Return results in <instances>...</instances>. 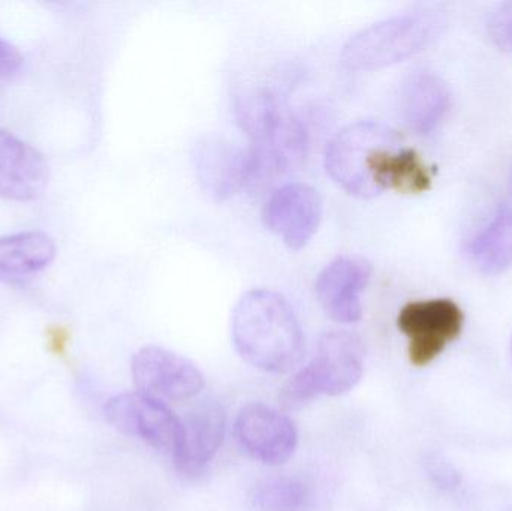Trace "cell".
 Here are the masks:
<instances>
[{
    "mask_svg": "<svg viewBox=\"0 0 512 511\" xmlns=\"http://www.w3.org/2000/svg\"><path fill=\"white\" fill-rule=\"evenodd\" d=\"M511 188H512V177H511Z\"/></svg>",
    "mask_w": 512,
    "mask_h": 511,
    "instance_id": "cell-22",
    "label": "cell"
},
{
    "mask_svg": "<svg viewBox=\"0 0 512 511\" xmlns=\"http://www.w3.org/2000/svg\"><path fill=\"white\" fill-rule=\"evenodd\" d=\"M234 434L248 455L271 467L285 464L298 444L297 428L292 420L256 402L240 410Z\"/></svg>",
    "mask_w": 512,
    "mask_h": 511,
    "instance_id": "cell-9",
    "label": "cell"
},
{
    "mask_svg": "<svg viewBox=\"0 0 512 511\" xmlns=\"http://www.w3.org/2000/svg\"><path fill=\"white\" fill-rule=\"evenodd\" d=\"M511 357H512V341H511Z\"/></svg>",
    "mask_w": 512,
    "mask_h": 511,
    "instance_id": "cell-21",
    "label": "cell"
},
{
    "mask_svg": "<svg viewBox=\"0 0 512 511\" xmlns=\"http://www.w3.org/2000/svg\"><path fill=\"white\" fill-rule=\"evenodd\" d=\"M138 392L159 401H188L204 387L203 372L180 354L161 347H144L132 359Z\"/></svg>",
    "mask_w": 512,
    "mask_h": 511,
    "instance_id": "cell-8",
    "label": "cell"
},
{
    "mask_svg": "<svg viewBox=\"0 0 512 511\" xmlns=\"http://www.w3.org/2000/svg\"><path fill=\"white\" fill-rule=\"evenodd\" d=\"M240 123L252 138L255 176L297 167L307 152V131L294 111L267 89L251 90L236 104Z\"/></svg>",
    "mask_w": 512,
    "mask_h": 511,
    "instance_id": "cell-3",
    "label": "cell"
},
{
    "mask_svg": "<svg viewBox=\"0 0 512 511\" xmlns=\"http://www.w3.org/2000/svg\"><path fill=\"white\" fill-rule=\"evenodd\" d=\"M465 314L454 300H414L400 309L397 326L408 338L409 360L417 368L430 365L459 338Z\"/></svg>",
    "mask_w": 512,
    "mask_h": 511,
    "instance_id": "cell-6",
    "label": "cell"
},
{
    "mask_svg": "<svg viewBox=\"0 0 512 511\" xmlns=\"http://www.w3.org/2000/svg\"><path fill=\"white\" fill-rule=\"evenodd\" d=\"M23 65V56L11 42L0 36V80L11 78Z\"/></svg>",
    "mask_w": 512,
    "mask_h": 511,
    "instance_id": "cell-20",
    "label": "cell"
},
{
    "mask_svg": "<svg viewBox=\"0 0 512 511\" xmlns=\"http://www.w3.org/2000/svg\"><path fill=\"white\" fill-rule=\"evenodd\" d=\"M445 23V15L438 9L397 12L349 36L340 59L354 69L391 65L429 45L438 38Z\"/></svg>",
    "mask_w": 512,
    "mask_h": 511,
    "instance_id": "cell-4",
    "label": "cell"
},
{
    "mask_svg": "<svg viewBox=\"0 0 512 511\" xmlns=\"http://www.w3.org/2000/svg\"><path fill=\"white\" fill-rule=\"evenodd\" d=\"M231 333L240 356L268 374H286L303 359L304 335L282 294L255 288L240 297Z\"/></svg>",
    "mask_w": 512,
    "mask_h": 511,
    "instance_id": "cell-2",
    "label": "cell"
},
{
    "mask_svg": "<svg viewBox=\"0 0 512 511\" xmlns=\"http://www.w3.org/2000/svg\"><path fill=\"white\" fill-rule=\"evenodd\" d=\"M487 27L490 38L501 50L512 51V2L499 3L490 12Z\"/></svg>",
    "mask_w": 512,
    "mask_h": 511,
    "instance_id": "cell-19",
    "label": "cell"
},
{
    "mask_svg": "<svg viewBox=\"0 0 512 511\" xmlns=\"http://www.w3.org/2000/svg\"><path fill=\"white\" fill-rule=\"evenodd\" d=\"M364 348L351 332L337 330L322 336L315 356L283 387V405L297 408L321 395L339 396L357 386L363 377Z\"/></svg>",
    "mask_w": 512,
    "mask_h": 511,
    "instance_id": "cell-5",
    "label": "cell"
},
{
    "mask_svg": "<svg viewBox=\"0 0 512 511\" xmlns=\"http://www.w3.org/2000/svg\"><path fill=\"white\" fill-rule=\"evenodd\" d=\"M227 417L215 402H204L182 420V440L173 459L180 473L200 474L224 443Z\"/></svg>",
    "mask_w": 512,
    "mask_h": 511,
    "instance_id": "cell-14",
    "label": "cell"
},
{
    "mask_svg": "<svg viewBox=\"0 0 512 511\" xmlns=\"http://www.w3.org/2000/svg\"><path fill=\"white\" fill-rule=\"evenodd\" d=\"M315 494L307 480L295 476L262 480L251 492V503L258 511H309Z\"/></svg>",
    "mask_w": 512,
    "mask_h": 511,
    "instance_id": "cell-18",
    "label": "cell"
},
{
    "mask_svg": "<svg viewBox=\"0 0 512 511\" xmlns=\"http://www.w3.org/2000/svg\"><path fill=\"white\" fill-rule=\"evenodd\" d=\"M56 243L42 231L0 237V281L15 284L50 266Z\"/></svg>",
    "mask_w": 512,
    "mask_h": 511,
    "instance_id": "cell-16",
    "label": "cell"
},
{
    "mask_svg": "<svg viewBox=\"0 0 512 511\" xmlns=\"http://www.w3.org/2000/svg\"><path fill=\"white\" fill-rule=\"evenodd\" d=\"M262 218L265 225L289 248H303L312 239L321 222V195L307 183H286L265 201Z\"/></svg>",
    "mask_w": 512,
    "mask_h": 511,
    "instance_id": "cell-10",
    "label": "cell"
},
{
    "mask_svg": "<svg viewBox=\"0 0 512 511\" xmlns=\"http://www.w3.org/2000/svg\"><path fill=\"white\" fill-rule=\"evenodd\" d=\"M105 419L117 431L174 456L182 440V419L164 402L144 393H122L105 405Z\"/></svg>",
    "mask_w": 512,
    "mask_h": 511,
    "instance_id": "cell-7",
    "label": "cell"
},
{
    "mask_svg": "<svg viewBox=\"0 0 512 511\" xmlns=\"http://www.w3.org/2000/svg\"><path fill=\"white\" fill-rule=\"evenodd\" d=\"M325 167L351 194L372 197L382 189L420 194L432 174L414 149L399 146V135L379 120L349 123L325 147Z\"/></svg>",
    "mask_w": 512,
    "mask_h": 511,
    "instance_id": "cell-1",
    "label": "cell"
},
{
    "mask_svg": "<svg viewBox=\"0 0 512 511\" xmlns=\"http://www.w3.org/2000/svg\"><path fill=\"white\" fill-rule=\"evenodd\" d=\"M450 104V90L435 72L417 69L400 84L399 107L403 119L421 134H429L441 123Z\"/></svg>",
    "mask_w": 512,
    "mask_h": 511,
    "instance_id": "cell-15",
    "label": "cell"
},
{
    "mask_svg": "<svg viewBox=\"0 0 512 511\" xmlns=\"http://www.w3.org/2000/svg\"><path fill=\"white\" fill-rule=\"evenodd\" d=\"M192 159L201 185L216 198L230 197L255 177L251 150L218 135L201 137Z\"/></svg>",
    "mask_w": 512,
    "mask_h": 511,
    "instance_id": "cell-11",
    "label": "cell"
},
{
    "mask_svg": "<svg viewBox=\"0 0 512 511\" xmlns=\"http://www.w3.org/2000/svg\"><path fill=\"white\" fill-rule=\"evenodd\" d=\"M50 179L44 155L12 132L0 128V197L33 201Z\"/></svg>",
    "mask_w": 512,
    "mask_h": 511,
    "instance_id": "cell-13",
    "label": "cell"
},
{
    "mask_svg": "<svg viewBox=\"0 0 512 511\" xmlns=\"http://www.w3.org/2000/svg\"><path fill=\"white\" fill-rule=\"evenodd\" d=\"M372 275L370 263L343 255L328 263L316 279V294L328 315L339 323H355L363 315L361 294Z\"/></svg>",
    "mask_w": 512,
    "mask_h": 511,
    "instance_id": "cell-12",
    "label": "cell"
},
{
    "mask_svg": "<svg viewBox=\"0 0 512 511\" xmlns=\"http://www.w3.org/2000/svg\"><path fill=\"white\" fill-rule=\"evenodd\" d=\"M466 255L484 275H499L512 264V209L499 204L481 230L466 243Z\"/></svg>",
    "mask_w": 512,
    "mask_h": 511,
    "instance_id": "cell-17",
    "label": "cell"
}]
</instances>
